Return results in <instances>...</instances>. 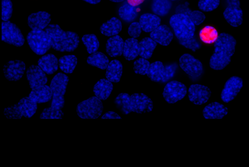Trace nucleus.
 <instances>
[{
    "instance_id": "412c9836",
    "label": "nucleus",
    "mask_w": 249,
    "mask_h": 167,
    "mask_svg": "<svg viewBox=\"0 0 249 167\" xmlns=\"http://www.w3.org/2000/svg\"><path fill=\"white\" fill-rule=\"evenodd\" d=\"M124 44V40L119 35L111 37L106 43V52L111 57L120 56L123 53Z\"/></svg>"
},
{
    "instance_id": "6ab92c4d",
    "label": "nucleus",
    "mask_w": 249,
    "mask_h": 167,
    "mask_svg": "<svg viewBox=\"0 0 249 167\" xmlns=\"http://www.w3.org/2000/svg\"><path fill=\"white\" fill-rule=\"evenodd\" d=\"M150 36L154 41L163 46L169 45L173 38L172 31L165 25L159 26L151 32Z\"/></svg>"
},
{
    "instance_id": "37998d69",
    "label": "nucleus",
    "mask_w": 249,
    "mask_h": 167,
    "mask_svg": "<svg viewBox=\"0 0 249 167\" xmlns=\"http://www.w3.org/2000/svg\"><path fill=\"white\" fill-rule=\"evenodd\" d=\"M142 31V29L139 22H134L132 23L128 29V33L132 38H136L138 37Z\"/></svg>"
},
{
    "instance_id": "f03ea898",
    "label": "nucleus",
    "mask_w": 249,
    "mask_h": 167,
    "mask_svg": "<svg viewBox=\"0 0 249 167\" xmlns=\"http://www.w3.org/2000/svg\"><path fill=\"white\" fill-rule=\"evenodd\" d=\"M236 40L231 35L221 33L214 43V51L210 60V66L213 69L221 70L231 62L235 51Z\"/></svg>"
},
{
    "instance_id": "a18cd8bd",
    "label": "nucleus",
    "mask_w": 249,
    "mask_h": 167,
    "mask_svg": "<svg viewBox=\"0 0 249 167\" xmlns=\"http://www.w3.org/2000/svg\"><path fill=\"white\" fill-rule=\"evenodd\" d=\"M102 119H121L122 118L116 112L112 111H108L103 115Z\"/></svg>"
},
{
    "instance_id": "a19ab883",
    "label": "nucleus",
    "mask_w": 249,
    "mask_h": 167,
    "mask_svg": "<svg viewBox=\"0 0 249 167\" xmlns=\"http://www.w3.org/2000/svg\"><path fill=\"white\" fill-rule=\"evenodd\" d=\"M219 3L220 0H199L198 6L201 11L210 12L217 8Z\"/></svg>"
},
{
    "instance_id": "a211bd4d",
    "label": "nucleus",
    "mask_w": 249,
    "mask_h": 167,
    "mask_svg": "<svg viewBox=\"0 0 249 167\" xmlns=\"http://www.w3.org/2000/svg\"><path fill=\"white\" fill-rule=\"evenodd\" d=\"M228 112V108L217 102L208 104L202 111L203 116L206 119H221L226 116Z\"/></svg>"
},
{
    "instance_id": "49530a36",
    "label": "nucleus",
    "mask_w": 249,
    "mask_h": 167,
    "mask_svg": "<svg viewBox=\"0 0 249 167\" xmlns=\"http://www.w3.org/2000/svg\"><path fill=\"white\" fill-rule=\"evenodd\" d=\"M145 0H127V3L133 7L137 6L142 4Z\"/></svg>"
},
{
    "instance_id": "58836bf2",
    "label": "nucleus",
    "mask_w": 249,
    "mask_h": 167,
    "mask_svg": "<svg viewBox=\"0 0 249 167\" xmlns=\"http://www.w3.org/2000/svg\"><path fill=\"white\" fill-rule=\"evenodd\" d=\"M13 13V3L11 0L1 1V19L7 21L11 18Z\"/></svg>"
},
{
    "instance_id": "e433bc0d",
    "label": "nucleus",
    "mask_w": 249,
    "mask_h": 167,
    "mask_svg": "<svg viewBox=\"0 0 249 167\" xmlns=\"http://www.w3.org/2000/svg\"><path fill=\"white\" fill-rule=\"evenodd\" d=\"M150 64L146 59L141 58L134 62L133 70L136 74L145 75L148 72Z\"/></svg>"
},
{
    "instance_id": "09e8293b",
    "label": "nucleus",
    "mask_w": 249,
    "mask_h": 167,
    "mask_svg": "<svg viewBox=\"0 0 249 167\" xmlns=\"http://www.w3.org/2000/svg\"><path fill=\"white\" fill-rule=\"evenodd\" d=\"M112 2H122L123 1H124V0H109Z\"/></svg>"
},
{
    "instance_id": "72a5a7b5",
    "label": "nucleus",
    "mask_w": 249,
    "mask_h": 167,
    "mask_svg": "<svg viewBox=\"0 0 249 167\" xmlns=\"http://www.w3.org/2000/svg\"><path fill=\"white\" fill-rule=\"evenodd\" d=\"M199 36L203 43L211 44L215 43L217 40L218 33L214 27L207 26L202 28L199 32Z\"/></svg>"
},
{
    "instance_id": "7c9ffc66",
    "label": "nucleus",
    "mask_w": 249,
    "mask_h": 167,
    "mask_svg": "<svg viewBox=\"0 0 249 167\" xmlns=\"http://www.w3.org/2000/svg\"><path fill=\"white\" fill-rule=\"evenodd\" d=\"M60 69L65 73H72L77 64V59L73 55H65L58 61Z\"/></svg>"
},
{
    "instance_id": "473e14b6",
    "label": "nucleus",
    "mask_w": 249,
    "mask_h": 167,
    "mask_svg": "<svg viewBox=\"0 0 249 167\" xmlns=\"http://www.w3.org/2000/svg\"><path fill=\"white\" fill-rule=\"evenodd\" d=\"M171 6L169 0H153L151 9L155 15L162 16L169 13Z\"/></svg>"
},
{
    "instance_id": "c756f323",
    "label": "nucleus",
    "mask_w": 249,
    "mask_h": 167,
    "mask_svg": "<svg viewBox=\"0 0 249 167\" xmlns=\"http://www.w3.org/2000/svg\"><path fill=\"white\" fill-rule=\"evenodd\" d=\"M87 61L89 64L102 70L106 69L109 63V60L107 56L99 51L91 54L88 57Z\"/></svg>"
},
{
    "instance_id": "b1692460",
    "label": "nucleus",
    "mask_w": 249,
    "mask_h": 167,
    "mask_svg": "<svg viewBox=\"0 0 249 167\" xmlns=\"http://www.w3.org/2000/svg\"><path fill=\"white\" fill-rule=\"evenodd\" d=\"M113 90V85L107 79H100L94 86L93 92L95 96L101 100H106Z\"/></svg>"
},
{
    "instance_id": "4468645a",
    "label": "nucleus",
    "mask_w": 249,
    "mask_h": 167,
    "mask_svg": "<svg viewBox=\"0 0 249 167\" xmlns=\"http://www.w3.org/2000/svg\"><path fill=\"white\" fill-rule=\"evenodd\" d=\"M211 95L210 89L207 86L196 84L191 85L188 90L189 100L195 105L206 103Z\"/></svg>"
},
{
    "instance_id": "4c0bfd02",
    "label": "nucleus",
    "mask_w": 249,
    "mask_h": 167,
    "mask_svg": "<svg viewBox=\"0 0 249 167\" xmlns=\"http://www.w3.org/2000/svg\"><path fill=\"white\" fill-rule=\"evenodd\" d=\"M64 113L61 110H57L51 107L44 109L40 115L42 119H62Z\"/></svg>"
},
{
    "instance_id": "cd10ccee",
    "label": "nucleus",
    "mask_w": 249,
    "mask_h": 167,
    "mask_svg": "<svg viewBox=\"0 0 249 167\" xmlns=\"http://www.w3.org/2000/svg\"><path fill=\"white\" fill-rule=\"evenodd\" d=\"M18 107L25 118H31L36 112L37 103L31 100L29 96L21 98L18 103Z\"/></svg>"
},
{
    "instance_id": "f3484780",
    "label": "nucleus",
    "mask_w": 249,
    "mask_h": 167,
    "mask_svg": "<svg viewBox=\"0 0 249 167\" xmlns=\"http://www.w3.org/2000/svg\"><path fill=\"white\" fill-rule=\"evenodd\" d=\"M26 77L31 89L45 85L47 82L45 73L36 65H32L28 68Z\"/></svg>"
},
{
    "instance_id": "c03bdc74",
    "label": "nucleus",
    "mask_w": 249,
    "mask_h": 167,
    "mask_svg": "<svg viewBox=\"0 0 249 167\" xmlns=\"http://www.w3.org/2000/svg\"><path fill=\"white\" fill-rule=\"evenodd\" d=\"M176 14H182L189 16L192 11L188 7V3L186 2L184 4L178 5L176 8Z\"/></svg>"
},
{
    "instance_id": "f257e3e1",
    "label": "nucleus",
    "mask_w": 249,
    "mask_h": 167,
    "mask_svg": "<svg viewBox=\"0 0 249 167\" xmlns=\"http://www.w3.org/2000/svg\"><path fill=\"white\" fill-rule=\"evenodd\" d=\"M169 23L180 45L193 51L200 48V44L195 36V24L188 15L176 14L171 17Z\"/></svg>"
},
{
    "instance_id": "0eeeda50",
    "label": "nucleus",
    "mask_w": 249,
    "mask_h": 167,
    "mask_svg": "<svg viewBox=\"0 0 249 167\" xmlns=\"http://www.w3.org/2000/svg\"><path fill=\"white\" fill-rule=\"evenodd\" d=\"M176 69L175 64L164 67L162 62L156 61L150 64L146 75L152 81L166 82L173 76Z\"/></svg>"
},
{
    "instance_id": "7ed1b4c3",
    "label": "nucleus",
    "mask_w": 249,
    "mask_h": 167,
    "mask_svg": "<svg viewBox=\"0 0 249 167\" xmlns=\"http://www.w3.org/2000/svg\"><path fill=\"white\" fill-rule=\"evenodd\" d=\"M45 31L48 34L51 47L60 52H71L78 46L79 38L75 32L64 31L57 24H50Z\"/></svg>"
},
{
    "instance_id": "bb28decb",
    "label": "nucleus",
    "mask_w": 249,
    "mask_h": 167,
    "mask_svg": "<svg viewBox=\"0 0 249 167\" xmlns=\"http://www.w3.org/2000/svg\"><path fill=\"white\" fill-rule=\"evenodd\" d=\"M139 53V45L138 40L130 38L124 42L123 54L128 61L135 59Z\"/></svg>"
},
{
    "instance_id": "de8ad7c7",
    "label": "nucleus",
    "mask_w": 249,
    "mask_h": 167,
    "mask_svg": "<svg viewBox=\"0 0 249 167\" xmlns=\"http://www.w3.org/2000/svg\"><path fill=\"white\" fill-rule=\"evenodd\" d=\"M90 4H95L99 3L101 0H83Z\"/></svg>"
},
{
    "instance_id": "dca6fc26",
    "label": "nucleus",
    "mask_w": 249,
    "mask_h": 167,
    "mask_svg": "<svg viewBox=\"0 0 249 167\" xmlns=\"http://www.w3.org/2000/svg\"><path fill=\"white\" fill-rule=\"evenodd\" d=\"M51 20L49 13L45 11H39L28 16L27 23L32 30H42L47 27Z\"/></svg>"
},
{
    "instance_id": "2f4dec72",
    "label": "nucleus",
    "mask_w": 249,
    "mask_h": 167,
    "mask_svg": "<svg viewBox=\"0 0 249 167\" xmlns=\"http://www.w3.org/2000/svg\"><path fill=\"white\" fill-rule=\"evenodd\" d=\"M117 108L123 114H128L132 111L130 105V96L126 93H120L114 100Z\"/></svg>"
},
{
    "instance_id": "ea45409f",
    "label": "nucleus",
    "mask_w": 249,
    "mask_h": 167,
    "mask_svg": "<svg viewBox=\"0 0 249 167\" xmlns=\"http://www.w3.org/2000/svg\"><path fill=\"white\" fill-rule=\"evenodd\" d=\"M3 113L9 119H19L23 116L18 104L5 108Z\"/></svg>"
},
{
    "instance_id": "8fccbe9b",
    "label": "nucleus",
    "mask_w": 249,
    "mask_h": 167,
    "mask_svg": "<svg viewBox=\"0 0 249 167\" xmlns=\"http://www.w3.org/2000/svg\"></svg>"
},
{
    "instance_id": "6e6552de",
    "label": "nucleus",
    "mask_w": 249,
    "mask_h": 167,
    "mask_svg": "<svg viewBox=\"0 0 249 167\" xmlns=\"http://www.w3.org/2000/svg\"><path fill=\"white\" fill-rule=\"evenodd\" d=\"M1 40L18 47L23 46L25 42L20 30L9 21L1 23Z\"/></svg>"
},
{
    "instance_id": "a878e982",
    "label": "nucleus",
    "mask_w": 249,
    "mask_h": 167,
    "mask_svg": "<svg viewBox=\"0 0 249 167\" xmlns=\"http://www.w3.org/2000/svg\"><path fill=\"white\" fill-rule=\"evenodd\" d=\"M122 25L121 21L115 17L111 18L104 23L100 27L101 32L107 36L117 35L122 30Z\"/></svg>"
},
{
    "instance_id": "9b49d317",
    "label": "nucleus",
    "mask_w": 249,
    "mask_h": 167,
    "mask_svg": "<svg viewBox=\"0 0 249 167\" xmlns=\"http://www.w3.org/2000/svg\"><path fill=\"white\" fill-rule=\"evenodd\" d=\"M228 6L223 12L227 22L231 26L236 27L242 23V11L239 0H227Z\"/></svg>"
},
{
    "instance_id": "423d86ee",
    "label": "nucleus",
    "mask_w": 249,
    "mask_h": 167,
    "mask_svg": "<svg viewBox=\"0 0 249 167\" xmlns=\"http://www.w3.org/2000/svg\"><path fill=\"white\" fill-rule=\"evenodd\" d=\"M27 40L31 50L38 55L44 54L51 47L50 37L45 30H31L27 34Z\"/></svg>"
},
{
    "instance_id": "f8f14e48",
    "label": "nucleus",
    "mask_w": 249,
    "mask_h": 167,
    "mask_svg": "<svg viewBox=\"0 0 249 167\" xmlns=\"http://www.w3.org/2000/svg\"><path fill=\"white\" fill-rule=\"evenodd\" d=\"M243 86L242 79L237 76L231 77L225 83L221 93V99L225 103L234 99Z\"/></svg>"
},
{
    "instance_id": "2eb2a0df",
    "label": "nucleus",
    "mask_w": 249,
    "mask_h": 167,
    "mask_svg": "<svg viewBox=\"0 0 249 167\" xmlns=\"http://www.w3.org/2000/svg\"><path fill=\"white\" fill-rule=\"evenodd\" d=\"M25 67V63L21 61H10L3 66V72L7 80L16 81L23 76Z\"/></svg>"
},
{
    "instance_id": "39448f33",
    "label": "nucleus",
    "mask_w": 249,
    "mask_h": 167,
    "mask_svg": "<svg viewBox=\"0 0 249 167\" xmlns=\"http://www.w3.org/2000/svg\"><path fill=\"white\" fill-rule=\"evenodd\" d=\"M103 108L101 100L96 96H92L78 104L76 112L82 119H95L101 115Z\"/></svg>"
},
{
    "instance_id": "9d476101",
    "label": "nucleus",
    "mask_w": 249,
    "mask_h": 167,
    "mask_svg": "<svg viewBox=\"0 0 249 167\" xmlns=\"http://www.w3.org/2000/svg\"><path fill=\"white\" fill-rule=\"evenodd\" d=\"M179 63L182 70L190 76H199L202 73L201 61L189 54H183L179 58Z\"/></svg>"
},
{
    "instance_id": "393cba45",
    "label": "nucleus",
    "mask_w": 249,
    "mask_h": 167,
    "mask_svg": "<svg viewBox=\"0 0 249 167\" xmlns=\"http://www.w3.org/2000/svg\"><path fill=\"white\" fill-rule=\"evenodd\" d=\"M106 69V77L107 80L115 83L120 81L123 72V65L119 61H111Z\"/></svg>"
},
{
    "instance_id": "f704fd0d",
    "label": "nucleus",
    "mask_w": 249,
    "mask_h": 167,
    "mask_svg": "<svg viewBox=\"0 0 249 167\" xmlns=\"http://www.w3.org/2000/svg\"><path fill=\"white\" fill-rule=\"evenodd\" d=\"M82 41L89 54H92L96 52L99 47V40L94 34L84 35L82 38Z\"/></svg>"
},
{
    "instance_id": "c9c22d12",
    "label": "nucleus",
    "mask_w": 249,
    "mask_h": 167,
    "mask_svg": "<svg viewBox=\"0 0 249 167\" xmlns=\"http://www.w3.org/2000/svg\"><path fill=\"white\" fill-rule=\"evenodd\" d=\"M119 15L122 19L129 22L135 19L137 13L134 7L129 4H124L119 8Z\"/></svg>"
},
{
    "instance_id": "c85d7f7f",
    "label": "nucleus",
    "mask_w": 249,
    "mask_h": 167,
    "mask_svg": "<svg viewBox=\"0 0 249 167\" xmlns=\"http://www.w3.org/2000/svg\"><path fill=\"white\" fill-rule=\"evenodd\" d=\"M139 55L145 59H148L151 57L153 52L157 46L156 42L149 37L143 38L139 42Z\"/></svg>"
},
{
    "instance_id": "79ce46f5",
    "label": "nucleus",
    "mask_w": 249,
    "mask_h": 167,
    "mask_svg": "<svg viewBox=\"0 0 249 167\" xmlns=\"http://www.w3.org/2000/svg\"><path fill=\"white\" fill-rule=\"evenodd\" d=\"M189 16L193 23L196 25L202 23L205 19V15L202 12L197 10L192 11Z\"/></svg>"
},
{
    "instance_id": "aec40b11",
    "label": "nucleus",
    "mask_w": 249,
    "mask_h": 167,
    "mask_svg": "<svg viewBox=\"0 0 249 167\" xmlns=\"http://www.w3.org/2000/svg\"><path fill=\"white\" fill-rule=\"evenodd\" d=\"M53 94L50 87L43 85L32 89L29 97L37 103H46L49 101Z\"/></svg>"
},
{
    "instance_id": "ddd939ff",
    "label": "nucleus",
    "mask_w": 249,
    "mask_h": 167,
    "mask_svg": "<svg viewBox=\"0 0 249 167\" xmlns=\"http://www.w3.org/2000/svg\"><path fill=\"white\" fill-rule=\"evenodd\" d=\"M132 111L144 113L151 111L153 108L152 100L142 93H135L130 96Z\"/></svg>"
},
{
    "instance_id": "5701e85b",
    "label": "nucleus",
    "mask_w": 249,
    "mask_h": 167,
    "mask_svg": "<svg viewBox=\"0 0 249 167\" xmlns=\"http://www.w3.org/2000/svg\"><path fill=\"white\" fill-rule=\"evenodd\" d=\"M160 18L156 15L146 13L140 16L139 23L142 30L149 32L160 26Z\"/></svg>"
},
{
    "instance_id": "20e7f679",
    "label": "nucleus",
    "mask_w": 249,
    "mask_h": 167,
    "mask_svg": "<svg viewBox=\"0 0 249 167\" xmlns=\"http://www.w3.org/2000/svg\"><path fill=\"white\" fill-rule=\"evenodd\" d=\"M69 80V77L62 73H58L52 79L50 86L53 94L51 107L57 110H61L64 107V95Z\"/></svg>"
},
{
    "instance_id": "1a4fd4ad",
    "label": "nucleus",
    "mask_w": 249,
    "mask_h": 167,
    "mask_svg": "<svg viewBox=\"0 0 249 167\" xmlns=\"http://www.w3.org/2000/svg\"><path fill=\"white\" fill-rule=\"evenodd\" d=\"M187 93V88L177 80L169 82L164 88L162 95L169 104H174L183 99Z\"/></svg>"
},
{
    "instance_id": "4be33fe9",
    "label": "nucleus",
    "mask_w": 249,
    "mask_h": 167,
    "mask_svg": "<svg viewBox=\"0 0 249 167\" xmlns=\"http://www.w3.org/2000/svg\"><path fill=\"white\" fill-rule=\"evenodd\" d=\"M38 66L48 75L53 74L57 70L58 62L57 58L53 54H48L41 57L38 61Z\"/></svg>"
}]
</instances>
